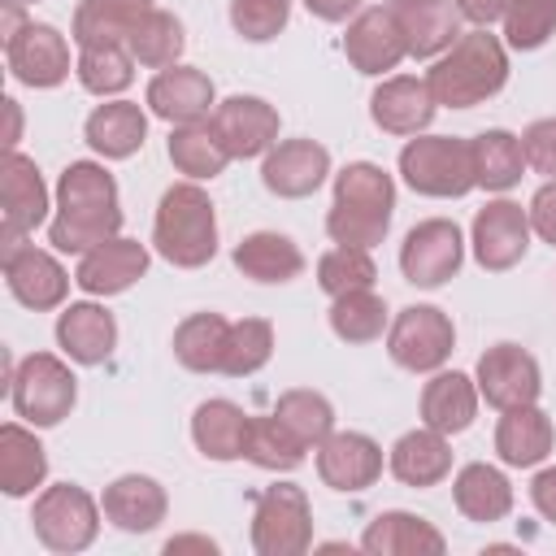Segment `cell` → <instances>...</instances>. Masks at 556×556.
I'll use <instances>...</instances> for the list:
<instances>
[{"instance_id":"obj_1","label":"cell","mask_w":556,"mask_h":556,"mask_svg":"<svg viewBox=\"0 0 556 556\" xmlns=\"http://www.w3.org/2000/svg\"><path fill=\"white\" fill-rule=\"evenodd\" d=\"M122 235L117 182L100 161H70L56 178V213L48 222V243L56 252L83 256Z\"/></svg>"},{"instance_id":"obj_2","label":"cell","mask_w":556,"mask_h":556,"mask_svg":"<svg viewBox=\"0 0 556 556\" xmlns=\"http://www.w3.org/2000/svg\"><path fill=\"white\" fill-rule=\"evenodd\" d=\"M426 83H430L434 104L443 109L486 104L508 83V43L491 35L486 26H473L443 56H434V65L426 70Z\"/></svg>"},{"instance_id":"obj_3","label":"cell","mask_w":556,"mask_h":556,"mask_svg":"<svg viewBox=\"0 0 556 556\" xmlns=\"http://www.w3.org/2000/svg\"><path fill=\"white\" fill-rule=\"evenodd\" d=\"M395 217V178L374 161H348L334 174L326 235L343 248H378Z\"/></svg>"},{"instance_id":"obj_4","label":"cell","mask_w":556,"mask_h":556,"mask_svg":"<svg viewBox=\"0 0 556 556\" xmlns=\"http://www.w3.org/2000/svg\"><path fill=\"white\" fill-rule=\"evenodd\" d=\"M152 248L174 269H200L217 256V208L200 182L165 187L152 217Z\"/></svg>"},{"instance_id":"obj_5","label":"cell","mask_w":556,"mask_h":556,"mask_svg":"<svg viewBox=\"0 0 556 556\" xmlns=\"http://www.w3.org/2000/svg\"><path fill=\"white\" fill-rule=\"evenodd\" d=\"M400 178L430 200H460L469 195L473 182V148L469 139L456 135H413L400 148Z\"/></svg>"},{"instance_id":"obj_6","label":"cell","mask_w":556,"mask_h":556,"mask_svg":"<svg viewBox=\"0 0 556 556\" xmlns=\"http://www.w3.org/2000/svg\"><path fill=\"white\" fill-rule=\"evenodd\" d=\"M9 404L35 430L61 426L78 404V378L61 356L30 352V356L17 361V369L9 378Z\"/></svg>"},{"instance_id":"obj_7","label":"cell","mask_w":556,"mask_h":556,"mask_svg":"<svg viewBox=\"0 0 556 556\" xmlns=\"http://www.w3.org/2000/svg\"><path fill=\"white\" fill-rule=\"evenodd\" d=\"M100 504L78 486V482H52L35 495V508H30V526H35V539L56 552V556H74V552H87L100 534Z\"/></svg>"},{"instance_id":"obj_8","label":"cell","mask_w":556,"mask_h":556,"mask_svg":"<svg viewBox=\"0 0 556 556\" xmlns=\"http://www.w3.org/2000/svg\"><path fill=\"white\" fill-rule=\"evenodd\" d=\"M252 552L256 556H300L313 547V504L304 486L274 482L252 504Z\"/></svg>"},{"instance_id":"obj_9","label":"cell","mask_w":556,"mask_h":556,"mask_svg":"<svg viewBox=\"0 0 556 556\" xmlns=\"http://www.w3.org/2000/svg\"><path fill=\"white\" fill-rule=\"evenodd\" d=\"M456 348V326L434 304H408L387 326V356L408 374H434Z\"/></svg>"},{"instance_id":"obj_10","label":"cell","mask_w":556,"mask_h":556,"mask_svg":"<svg viewBox=\"0 0 556 556\" xmlns=\"http://www.w3.org/2000/svg\"><path fill=\"white\" fill-rule=\"evenodd\" d=\"M465 261V235L452 217H426L417 222L404 243H400V274L413 287H443L447 278H456Z\"/></svg>"},{"instance_id":"obj_11","label":"cell","mask_w":556,"mask_h":556,"mask_svg":"<svg viewBox=\"0 0 556 556\" xmlns=\"http://www.w3.org/2000/svg\"><path fill=\"white\" fill-rule=\"evenodd\" d=\"M0 243L4 252L17 248L35 226H43L48 217V182L39 174V165L30 156H22L17 148L0 156Z\"/></svg>"},{"instance_id":"obj_12","label":"cell","mask_w":556,"mask_h":556,"mask_svg":"<svg viewBox=\"0 0 556 556\" xmlns=\"http://www.w3.org/2000/svg\"><path fill=\"white\" fill-rule=\"evenodd\" d=\"M530 213L508 200V195H495L486 200L478 213H473V226H469V243H473V261L486 269V274H504L513 265H521L526 248H530Z\"/></svg>"},{"instance_id":"obj_13","label":"cell","mask_w":556,"mask_h":556,"mask_svg":"<svg viewBox=\"0 0 556 556\" xmlns=\"http://www.w3.org/2000/svg\"><path fill=\"white\" fill-rule=\"evenodd\" d=\"M343 56L356 74H369V78H382L391 74L404 56H408V43H404V26H400V13L391 4H369L361 9L348 30H343Z\"/></svg>"},{"instance_id":"obj_14","label":"cell","mask_w":556,"mask_h":556,"mask_svg":"<svg viewBox=\"0 0 556 556\" xmlns=\"http://www.w3.org/2000/svg\"><path fill=\"white\" fill-rule=\"evenodd\" d=\"M473 382H478V395L491 408L504 413V408H517V404H539L543 369L521 343H495L478 356Z\"/></svg>"},{"instance_id":"obj_15","label":"cell","mask_w":556,"mask_h":556,"mask_svg":"<svg viewBox=\"0 0 556 556\" xmlns=\"http://www.w3.org/2000/svg\"><path fill=\"white\" fill-rule=\"evenodd\" d=\"M4 61H9V74L35 91L61 87L70 78V43L48 22H26L13 39H4Z\"/></svg>"},{"instance_id":"obj_16","label":"cell","mask_w":556,"mask_h":556,"mask_svg":"<svg viewBox=\"0 0 556 556\" xmlns=\"http://www.w3.org/2000/svg\"><path fill=\"white\" fill-rule=\"evenodd\" d=\"M0 265H4V287L17 304H26L35 313H48V308L65 304L74 278L65 274V265L52 252H43L35 243H17L0 256Z\"/></svg>"},{"instance_id":"obj_17","label":"cell","mask_w":556,"mask_h":556,"mask_svg":"<svg viewBox=\"0 0 556 556\" xmlns=\"http://www.w3.org/2000/svg\"><path fill=\"white\" fill-rule=\"evenodd\" d=\"M317 478L330 491L361 495L382 478V447L361 430H334L317 443Z\"/></svg>"},{"instance_id":"obj_18","label":"cell","mask_w":556,"mask_h":556,"mask_svg":"<svg viewBox=\"0 0 556 556\" xmlns=\"http://www.w3.org/2000/svg\"><path fill=\"white\" fill-rule=\"evenodd\" d=\"M148 109L152 117L169 122V126H191V122H208L217 109V87L204 70L195 65H165L152 83H148Z\"/></svg>"},{"instance_id":"obj_19","label":"cell","mask_w":556,"mask_h":556,"mask_svg":"<svg viewBox=\"0 0 556 556\" xmlns=\"http://www.w3.org/2000/svg\"><path fill=\"white\" fill-rule=\"evenodd\" d=\"M208 122L235 161L265 156L278 143V109L261 96H226V100H217Z\"/></svg>"},{"instance_id":"obj_20","label":"cell","mask_w":556,"mask_h":556,"mask_svg":"<svg viewBox=\"0 0 556 556\" xmlns=\"http://www.w3.org/2000/svg\"><path fill=\"white\" fill-rule=\"evenodd\" d=\"M330 174V152L317 139H282L261 156V182L278 200L313 195Z\"/></svg>"},{"instance_id":"obj_21","label":"cell","mask_w":556,"mask_h":556,"mask_svg":"<svg viewBox=\"0 0 556 556\" xmlns=\"http://www.w3.org/2000/svg\"><path fill=\"white\" fill-rule=\"evenodd\" d=\"M434 113H439V104L430 96V83L413 78V74H391L369 96V117H374V126L382 135L413 139L434 122Z\"/></svg>"},{"instance_id":"obj_22","label":"cell","mask_w":556,"mask_h":556,"mask_svg":"<svg viewBox=\"0 0 556 556\" xmlns=\"http://www.w3.org/2000/svg\"><path fill=\"white\" fill-rule=\"evenodd\" d=\"M148 261L152 256H148V248L139 239L117 235V239H109V243H100V248L78 256L74 282L87 295H122V291H130L148 274Z\"/></svg>"},{"instance_id":"obj_23","label":"cell","mask_w":556,"mask_h":556,"mask_svg":"<svg viewBox=\"0 0 556 556\" xmlns=\"http://www.w3.org/2000/svg\"><path fill=\"white\" fill-rule=\"evenodd\" d=\"M56 348L74 361V365H104L117 348V321L104 304L96 300H78L65 304L56 317Z\"/></svg>"},{"instance_id":"obj_24","label":"cell","mask_w":556,"mask_h":556,"mask_svg":"<svg viewBox=\"0 0 556 556\" xmlns=\"http://www.w3.org/2000/svg\"><path fill=\"white\" fill-rule=\"evenodd\" d=\"M100 508H104V521H113L117 530L126 534H148L165 521L169 513V495L156 478L148 473H122L104 486L100 495Z\"/></svg>"},{"instance_id":"obj_25","label":"cell","mask_w":556,"mask_h":556,"mask_svg":"<svg viewBox=\"0 0 556 556\" xmlns=\"http://www.w3.org/2000/svg\"><path fill=\"white\" fill-rule=\"evenodd\" d=\"M421 426L439 430V434H460L473 426L478 417V382L460 369H434L430 382L421 387Z\"/></svg>"},{"instance_id":"obj_26","label":"cell","mask_w":556,"mask_h":556,"mask_svg":"<svg viewBox=\"0 0 556 556\" xmlns=\"http://www.w3.org/2000/svg\"><path fill=\"white\" fill-rule=\"evenodd\" d=\"M83 139L91 143L96 156L104 161H126L143 148L148 139V113L135 100H104L87 113L83 122Z\"/></svg>"},{"instance_id":"obj_27","label":"cell","mask_w":556,"mask_h":556,"mask_svg":"<svg viewBox=\"0 0 556 556\" xmlns=\"http://www.w3.org/2000/svg\"><path fill=\"white\" fill-rule=\"evenodd\" d=\"M556 443V426L552 417L539 408V404H517V408H504L500 426H495V456L508 465V469H530V465H543L547 452Z\"/></svg>"},{"instance_id":"obj_28","label":"cell","mask_w":556,"mask_h":556,"mask_svg":"<svg viewBox=\"0 0 556 556\" xmlns=\"http://www.w3.org/2000/svg\"><path fill=\"white\" fill-rule=\"evenodd\" d=\"M361 547L369 556H439L447 547V539L426 517L404 513V508H387L365 526Z\"/></svg>"},{"instance_id":"obj_29","label":"cell","mask_w":556,"mask_h":556,"mask_svg":"<svg viewBox=\"0 0 556 556\" xmlns=\"http://www.w3.org/2000/svg\"><path fill=\"white\" fill-rule=\"evenodd\" d=\"M387 469L404 482V486H439L447 473H452V443L447 434L421 426V430H408L391 443V456H387Z\"/></svg>"},{"instance_id":"obj_30","label":"cell","mask_w":556,"mask_h":556,"mask_svg":"<svg viewBox=\"0 0 556 556\" xmlns=\"http://www.w3.org/2000/svg\"><path fill=\"white\" fill-rule=\"evenodd\" d=\"M452 504H456V513L465 521H482V526L504 521L513 513V482L495 465L469 460L452 478Z\"/></svg>"},{"instance_id":"obj_31","label":"cell","mask_w":556,"mask_h":556,"mask_svg":"<svg viewBox=\"0 0 556 556\" xmlns=\"http://www.w3.org/2000/svg\"><path fill=\"white\" fill-rule=\"evenodd\" d=\"M400 26H404V43H408V56L417 61H434L443 56L465 30H460V9L452 0H413V4H400Z\"/></svg>"},{"instance_id":"obj_32","label":"cell","mask_w":556,"mask_h":556,"mask_svg":"<svg viewBox=\"0 0 556 556\" xmlns=\"http://www.w3.org/2000/svg\"><path fill=\"white\" fill-rule=\"evenodd\" d=\"M235 269L252 282L278 287V282H291L304 274V252L278 230H252L235 243Z\"/></svg>"},{"instance_id":"obj_33","label":"cell","mask_w":556,"mask_h":556,"mask_svg":"<svg viewBox=\"0 0 556 556\" xmlns=\"http://www.w3.org/2000/svg\"><path fill=\"white\" fill-rule=\"evenodd\" d=\"M43 478H48V452L35 439V430L22 421H4L0 426V491L9 500H22V495H35Z\"/></svg>"},{"instance_id":"obj_34","label":"cell","mask_w":556,"mask_h":556,"mask_svg":"<svg viewBox=\"0 0 556 556\" xmlns=\"http://www.w3.org/2000/svg\"><path fill=\"white\" fill-rule=\"evenodd\" d=\"M248 426L252 417L235 400H204L191 413V443L208 460H239L248 443Z\"/></svg>"},{"instance_id":"obj_35","label":"cell","mask_w":556,"mask_h":556,"mask_svg":"<svg viewBox=\"0 0 556 556\" xmlns=\"http://www.w3.org/2000/svg\"><path fill=\"white\" fill-rule=\"evenodd\" d=\"M230 321L222 313H191L174 326V361L191 374H222Z\"/></svg>"},{"instance_id":"obj_36","label":"cell","mask_w":556,"mask_h":556,"mask_svg":"<svg viewBox=\"0 0 556 556\" xmlns=\"http://www.w3.org/2000/svg\"><path fill=\"white\" fill-rule=\"evenodd\" d=\"M469 148H473V182H478L482 191H495V195H500V191H508V187L521 182V174H526L521 135L495 126V130L473 135Z\"/></svg>"},{"instance_id":"obj_37","label":"cell","mask_w":556,"mask_h":556,"mask_svg":"<svg viewBox=\"0 0 556 556\" xmlns=\"http://www.w3.org/2000/svg\"><path fill=\"white\" fill-rule=\"evenodd\" d=\"M169 161L178 174H187L191 182H204V178H217L235 156L226 152V143L217 139L213 122H191V126H174L169 130V143H165Z\"/></svg>"},{"instance_id":"obj_38","label":"cell","mask_w":556,"mask_h":556,"mask_svg":"<svg viewBox=\"0 0 556 556\" xmlns=\"http://www.w3.org/2000/svg\"><path fill=\"white\" fill-rule=\"evenodd\" d=\"M126 48H130L135 65L165 70V65H178V56L187 48V30L169 9H148V13L135 17V26L126 35Z\"/></svg>"},{"instance_id":"obj_39","label":"cell","mask_w":556,"mask_h":556,"mask_svg":"<svg viewBox=\"0 0 556 556\" xmlns=\"http://www.w3.org/2000/svg\"><path fill=\"white\" fill-rule=\"evenodd\" d=\"M326 317H330L334 339H343V343H374L387 330V300L374 295V287L343 291V295L330 300Z\"/></svg>"},{"instance_id":"obj_40","label":"cell","mask_w":556,"mask_h":556,"mask_svg":"<svg viewBox=\"0 0 556 556\" xmlns=\"http://www.w3.org/2000/svg\"><path fill=\"white\" fill-rule=\"evenodd\" d=\"M274 413H278V421H282L308 452H317V443L334 434V404H330L321 391H313V387H291V391H282L278 404H274Z\"/></svg>"},{"instance_id":"obj_41","label":"cell","mask_w":556,"mask_h":556,"mask_svg":"<svg viewBox=\"0 0 556 556\" xmlns=\"http://www.w3.org/2000/svg\"><path fill=\"white\" fill-rule=\"evenodd\" d=\"M83 91L91 96H122L130 83H135V56L126 43H91V48H78V65H74Z\"/></svg>"},{"instance_id":"obj_42","label":"cell","mask_w":556,"mask_h":556,"mask_svg":"<svg viewBox=\"0 0 556 556\" xmlns=\"http://www.w3.org/2000/svg\"><path fill=\"white\" fill-rule=\"evenodd\" d=\"M304 443L278 421V413L269 417H252L248 426V443H243V460H252L256 469H269V473H291L304 465Z\"/></svg>"},{"instance_id":"obj_43","label":"cell","mask_w":556,"mask_h":556,"mask_svg":"<svg viewBox=\"0 0 556 556\" xmlns=\"http://www.w3.org/2000/svg\"><path fill=\"white\" fill-rule=\"evenodd\" d=\"M269 356H274V326L265 317L230 321V339H226V356H222L226 378H252L256 369L269 365Z\"/></svg>"},{"instance_id":"obj_44","label":"cell","mask_w":556,"mask_h":556,"mask_svg":"<svg viewBox=\"0 0 556 556\" xmlns=\"http://www.w3.org/2000/svg\"><path fill=\"white\" fill-rule=\"evenodd\" d=\"M378 278V265L369 256V248H343L334 243L330 252L317 256V287L334 300L343 291H361V287H374Z\"/></svg>"},{"instance_id":"obj_45","label":"cell","mask_w":556,"mask_h":556,"mask_svg":"<svg viewBox=\"0 0 556 556\" xmlns=\"http://www.w3.org/2000/svg\"><path fill=\"white\" fill-rule=\"evenodd\" d=\"M556 35V0H513L504 13V43L534 52Z\"/></svg>"},{"instance_id":"obj_46","label":"cell","mask_w":556,"mask_h":556,"mask_svg":"<svg viewBox=\"0 0 556 556\" xmlns=\"http://www.w3.org/2000/svg\"><path fill=\"white\" fill-rule=\"evenodd\" d=\"M291 0H230V26L248 43H269L287 30Z\"/></svg>"},{"instance_id":"obj_47","label":"cell","mask_w":556,"mask_h":556,"mask_svg":"<svg viewBox=\"0 0 556 556\" xmlns=\"http://www.w3.org/2000/svg\"><path fill=\"white\" fill-rule=\"evenodd\" d=\"M521 152H526V169L556 178V117H539L521 130Z\"/></svg>"},{"instance_id":"obj_48","label":"cell","mask_w":556,"mask_h":556,"mask_svg":"<svg viewBox=\"0 0 556 556\" xmlns=\"http://www.w3.org/2000/svg\"><path fill=\"white\" fill-rule=\"evenodd\" d=\"M526 213H530V230H534L543 243L556 248V178H547V182L530 195Z\"/></svg>"},{"instance_id":"obj_49","label":"cell","mask_w":556,"mask_h":556,"mask_svg":"<svg viewBox=\"0 0 556 556\" xmlns=\"http://www.w3.org/2000/svg\"><path fill=\"white\" fill-rule=\"evenodd\" d=\"M530 504L539 508L543 521L556 526V465H547V469L534 473V482H530Z\"/></svg>"},{"instance_id":"obj_50","label":"cell","mask_w":556,"mask_h":556,"mask_svg":"<svg viewBox=\"0 0 556 556\" xmlns=\"http://www.w3.org/2000/svg\"><path fill=\"white\" fill-rule=\"evenodd\" d=\"M452 4L460 9L465 22H473V26H491V22H504V13H508L513 0H452Z\"/></svg>"},{"instance_id":"obj_51","label":"cell","mask_w":556,"mask_h":556,"mask_svg":"<svg viewBox=\"0 0 556 556\" xmlns=\"http://www.w3.org/2000/svg\"><path fill=\"white\" fill-rule=\"evenodd\" d=\"M365 0H304V9L317 17V22H348L361 13Z\"/></svg>"},{"instance_id":"obj_52","label":"cell","mask_w":556,"mask_h":556,"mask_svg":"<svg viewBox=\"0 0 556 556\" xmlns=\"http://www.w3.org/2000/svg\"><path fill=\"white\" fill-rule=\"evenodd\" d=\"M182 552L213 556V552H217V543H213V539H204V534H174V539L165 543V556H182Z\"/></svg>"},{"instance_id":"obj_53","label":"cell","mask_w":556,"mask_h":556,"mask_svg":"<svg viewBox=\"0 0 556 556\" xmlns=\"http://www.w3.org/2000/svg\"><path fill=\"white\" fill-rule=\"evenodd\" d=\"M100 4H104L113 17H122L126 26H135V17H139V13L156 9V0H100Z\"/></svg>"},{"instance_id":"obj_54","label":"cell","mask_w":556,"mask_h":556,"mask_svg":"<svg viewBox=\"0 0 556 556\" xmlns=\"http://www.w3.org/2000/svg\"><path fill=\"white\" fill-rule=\"evenodd\" d=\"M0 104H4V113H9V130H4V152H13V148H17V139H22V109H17V100H13V96H4Z\"/></svg>"},{"instance_id":"obj_55","label":"cell","mask_w":556,"mask_h":556,"mask_svg":"<svg viewBox=\"0 0 556 556\" xmlns=\"http://www.w3.org/2000/svg\"><path fill=\"white\" fill-rule=\"evenodd\" d=\"M382 4H391V9H400V4H413V0H382Z\"/></svg>"},{"instance_id":"obj_56","label":"cell","mask_w":556,"mask_h":556,"mask_svg":"<svg viewBox=\"0 0 556 556\" xmlns=\"http://www.w3.org/2000/svg\"><path fill=\"white\" fill-rule=\"evenodd\" d=\"M13 4H22V9H26V4H39V0H13Z\"/></svg>"}]
</instances>
